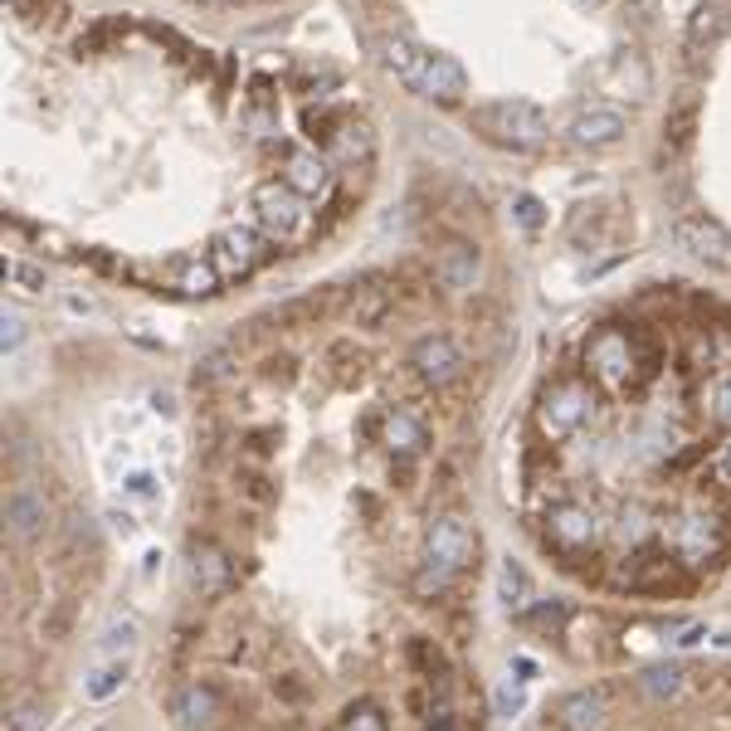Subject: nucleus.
<instances>
[{"instance_id": "f257e3e1", "label": "nucleus", "mask_w": 731, "mask_h": 731, "mask_svg": "<svg viewBox=\"0 0 731 731\" xmlns=\"http://www.w3.org/2000/svg\"><path fill=\"white\" fill-rule=\"evenodd\" d=\"M381 64L395 73L400 83L424 97V103H439V107H454L469 97V73L454 54H439V49L410 40V34H390L381 44Z\"/></svg>"}, {"instance_id": "f03ea898", "label": "nucleus", "mask_w": 731, "mask_h": 731, "mask_svg": "<svg viewBox=\"0 0 731 731\" xmlns=\"http://www.w3.org/2000/svg\"><path fill=\"white\" fill-rule=\"evenodd\" d=\"M473 552H478V532L469 527V517H459V512L434 517L430 532H424L420 570H414V595H420V600L444 595L449 585H454L463 570L473 566Z\"/></svg>"}, {"instance_id": "7ed1b4c3", "label": "nucleus", "mask_w": 731, "mask_h": 731, "mask_svg": "<svg viewBox=\"0 0 731 731\" xmlns=\"http://www.w3.org/2000/svg\"><path fill=\"white\" fill-rule=\"evenodd\" d=\"M585 371L605 390H629L653 371V341L639 327H600L585 337Z\"/></svg>"}, {"instance_id": "20e7f679", "label": "nucleus", "mask_w": 731, "mask_h": 731, "mask_svg": "<svg viewBox=\"0 0 731 731\" xmlns=\"http://www.w3.org/2000/svg\"><path fill=\"white\" fill-rule=\"evenodd\" d=\"M473 132L503 152H542L552 137V122L532 97H493L473 107Z\"/></svg>"}, {"instance_id": "39448f33", "label": "nucleus", "mask_w": 731, "mask_h": 731, "mask_svg": "<svg viewBox=\"0 0 731 731\" xmlns=\"http://www.w3.org/2000/svg\"><path fill=\"white\" fill-rule=\"evenodd\" d=\"M590 420H595V390L580 375H556L536 395V430H542V439H552V444L576 439Z\"/></svg>"}, {"instance_id": "423d86ee", "label": "nucleus", "mask_w": 731, "mask_h": 731, "mask_svg": "<svg viewBox=\"0 0 731 731\" xmlns=\"http://www.w3.org/2000/svg\"><path fill=\"white\" fill-rule=\"evenodd\" d=\"M249 200H254V215H259L264 235L274 239V244H302V239L312 235V200L292 191L284 176H278V181H259Z\"/></svg>"}, {"instance_id": "0eeeda50", "label": "nucleus", "mask_w": 731, "mask_h": 731, "mask_svg": "<svg viewBox=\"0 0 731 731\" xmlns=\"http://www.w3.org/2000/svg\"><path fill=\"white\" fill-rule=\"evenodd\" d=\"M663 546H668V556H673L678 566L702 570V566H712V560L722 556L727 536H722V522H717L712 512L692 507V512H678V517L663 522Z\"/></svg>"}, {"instance_id": "6e6552de", "label": "nucleus", "mask_w": 731, "mask_h": 731, "mask_svg": "<svg viewBox=\"0 0 731 731\" xmlns=\"http://www.w3.org/2000/svg\"><path fill=\"white\" fill-rule=\"evenodd\" d=\"M274 239L259 235V229H249V225H229V229H219V235L210 239V249H205V259H210L219 268V278L225 284H239V278H249V274H259V268L274 259Z\"/></svg>"}, {"instance_id": "1a4fd4ad", "label": "nucleus", "mask_w": 731, "mask_h": 731, "mask_svg": "<svg viewBox=\"0 0 731 731\" xmlns=\"http://www.w3.org/2000/svg\"><path fill=\"white\" fill-rule=\"evenodd\" d=\"M605 542V522L595 507L585 503H556L552 512H546V546H556L560 556H585L595 552V546Z\"/></svg>"}, {"instance_id": "9d476101", "label": "nucleus", "mask_w": 731, "mask_h": 731, "mask_svg": "<svg viewBox=\"0 0 731 731\" xmlns=\"http://www.w3.org/2000/svg\"><path fill=\"white\" fill-rule=\"evenodd\" d=\"M673 239H678V249H688L698 264L717 268V274H731V229L717 215H707V210L678 215Z\"/></svg>"}, {"instance_id": "9b49d317", "label": "nucleus", "mask_w": 731, "mask_h": 731, "mask_svg": "<svg viewBox=\"0 0 731 731\" xmlns=\"http://www.w3.org/2000/svg\"><path fill=\"white\" fill-rule=\"evenodd\" d=\"M463 351H459V341L449 337V332H430V337H420L410 347V371L420 375L424 385H434V390H444V385H454L459 375H463Z\"/></svg>"}, {"instance_id": "f8f14e48", "label": "nucleus", "mask_w": 731, "mask_h": 731, "mask_svg": "<svg viewBox=\"0 0 731 731\" xmlns=\"http://www.w3.org/2000/svg\"><path fill=\"white\" fill-rule=\"evenodd\" d=\"M219 712H225V702H219V692L210 682H186V688H176L166 698V717L176 722L181 731H205L219 722Z\"/></svg>"}, {"instance_id": "ddd939ff", "label": "nucleus", "mask_w": 731, "mask_h": 731, "mask_svg": "<svg viewBox=\"0 0 731 731\" xmlns=\"http://www.w3.org/2000/svg\"><path fill=\"white\" fill-rule=\"evenodd\" d=\"M49 527V497L40 483H16L6 493V532L16 542H34Z\"/></svg>"}, {"instance_id": "4468645a", "label": "nucleus", "mask_w": 731, "mask_h": 731, "mask_svg": "<svg viewBox=\"0 0 731 731\" xmlns=\"http://www.w3.org/2000/svg\"><path fill=\"white\" fill-rule=\"evenodd\" d=\"M186 570H191V585L200 600H219V595L235 585V560L219 552L215 542H195L191 556H186Z\"/></svg>"}, {"instance_id": "2eb2a0df", "label": "nucleus", "mask_w": 731, "mask_h": 731, "mask_svg": "<svg viewBox=\"0 0 731 731\" xmlns=\"http://www.w3.org/2000/svg\"><path fill=\"white\" fill-rule=\"evenodd\" d=\"M381 444L390 449V459L395 463H410V459H420L424 449H430V430H424V420L414 410L390 405L381 414Z\"/></svg>"}, {"instance_id": "dca6fc26", "label": "nucleus", "mask_w": 731, "mask_h": 731, "mask_svg": "<svg viewBox=\"0 0 731 731\" xmlns=\"http://www.w3.org/2000/svg\"><path fill=\"white\" fill-rule=\"evenodd\" d=\"M629 132V122L619 107H605V103H595V107H580L576 117H570V142L585 146V152H605V146H619V137Z\"/></svg>"}, {"instance_id": "f3484780", "label": "nucleus", "mask_w": 731, "mask_h": 731, "mask_svg": "<svg viewBox=\"0 0 731 731\" xmlns=\"http://www.w3.org/2000/svg\"><path fill=\"white\" fill-rule=\"evenodd\" d=\"M731 34V0H698L688 16V54L692 59H707L717 44H722Z\"/></svg>"}, {"instance_id": "a211bd4d", "label": "nucleus", "mask_w": 731, "mask_h": 731, "mask_svg": "<svg viewBox=\"0 0 731 731\" xmlns=\"http://www.w3.org/2000/svg\"><path fill=\"white\" fill-rule=\"evenodd\" d=\"M609 717V692L605 688H580V692H566L552 712V727L556 731H600Z\"/></svg>"}, {"instance_id": "6ab92c4d", "label": "nucleus", "mask_w": 731, "mask_h": 731, "mask_svg": "<svg viewBox=\"0 0 731 731\" xmlns=\"http://www.w3.org/2000/svg\"><path fill=\"white\" fill-rule=\"evenodd\" d=\"M284 181L298 195H317L332 191V166H327V156H317V146H284Z\"/></svg>"}, {"instance_id": "aec40b11", "label": "nucleus", "mask_w": 731, "mask_h": 731, "mask_svg": "<svg viewBox=\"0 0 731 731\" xmlns=\"http://www.w3.org/2000/svg\"><path fill=\"white\" fill-rule=\"evenodd\" d=\"M478 268H483L478 244L449 239L444 249H439V259H434V284L449 288V292H469L473 284H478Z\"/></svg>"}, {"instance_id": "412c9836", "label": "nucleus", "mask_w": 731, "mask_h": 731, "mask_svg": "<svg viewBox=\"0 0 731 731\" xmlns=\"http://www.w3.org/2000/svg\"><path fill=\"white\" fill-rule=\"evenodd\" d=\"M166 284L171 292H181V298H215L219 288H225V278H219V268L210 259H171L166 264Z\"/></svg>"}, {"instance_id": "4be33fe9", "label": "nucleus", "mask_w": 731, "mask_h": 731, "mask_svg": "<svg viewBox=\"0 0 731 731\" xmlns=\"http://www.w3.org/2000/svg\"><path fill=\"white\" fill-rule=\"evenodd\" d=\"M698 122H702V97H698V89H682L673 103H668V117H663L668 152H688L692 137H698Z\"/></svg>"}, {"instance_id": "5701e85b", "label": "nucleus", "mask_w": 731, "mask_h": 731, "mask_svg": "<svg viewBox=\"0 0 731 731\" xmlns=\"http://www.w3.org/2000/svg\"><path fill=\"white\" fill-rule=\"evenodd\" d=\"M371 152H375L371 127H366L361 117H341L337 132H332V142H327V156L341 162V166H366V162H371Z\"/></svg>"}, {"instance_id": "b1692460", "label": "nucleus", "mask_w": 731, "mask_h": 731, "mask_svg": "<svg viewBox=\"0 0 731 731\" xmlns=\"http://www.w3.org/2000/svg\"><path fill=\"white\" fill-rule=\"evenodd\" d=\"M132 678V663L127 658H97V663L83 673V698L89 702H113Z\"/></svg>"}, {"instance_id": "393cba45", "label": "nucleus", "mask_w": 731, "mask_h": 731, "mask_svg": "<svg viewBox=\"0 0 731 731\" xmlns=\"http://www.w3.org/2000/svg\"><path fill=\"white\" fill-rule=\"evenodd\" d=\"M639 692L649 702H673L688 692V668L682 663H653V668H644L639 673Z\"/></svg>"}, {"instance_id": "a878e982", "label": "nucleus", "mask_w": 731, "mask_h": 731, "mask_svg": "<svg viewBox=\"0 0 731 731\" xmlns=\"http://www.w3.org/2000/svg\"><path fill=\"white\" fill-rule=\"evenodd\" d=\"M142 639V625L137 619H107L103 634H97V658H127Z\"/></svg>"}, {"instance_id": "bb28decb", "label": "nucleus", "mask_w": 731, "mask_h": 731, "mask_svg": "<svg viewBox=\"0 0 731 731\" xmlns=\"http://www.w3.org/2000/svg\"><path fill=\"white\" fill-rule=\"evenodd\" d=\"M497 600H503L507 609L532 605V576L517 566V560H503V566H497Z\"/></svg>"}, {"instance_id": "cd10ccee", "label": "nucleus", "mask_w": 731, "mask_h": 731, "mask_svg": "<svg viewBox=\"0 0 731 731\" xmlns=\"http://www.w3.org/2000/svg\"><path fill=\"white\" fill-rule=\"evenodd\" d=\"M122 34H127V20H97V24H89V30L79 34V40H73V54H103L107 44L113 40H122Z\"/></svg>"}, {"instance_id": "c85d7f7f", "label": "nucleus", "mask_w": 731, "mask_h": 731, "mask_svg": "<svg viewBox=\"0 0 731 731\" xmlns=\"http://www.w3.org/2000/svg\"><path fill=\"white\" fill-rule=\"evenodd\" d=\"M395 302V288H357V302H351V312H357L361 327H375L385 317V308Z\"/></svg>"}, {"instance_id": "c756f323", "label": "nucleus", "mask_w": 731, "mask_h": 731, "mask_svg": "<svg viewBox=\"0 0 731 731\" xmlns=\"http://www.w3.org/2000/svg\"><path fill=\"white\" fill-rule=\"evenodd\" d=\"M327 361L337 366V381H341V385H357V381H361V371H366V351H357L351 341H332Z\"/></svg>"}, {"instance_id": "7c9ffc66", "label": "nucleus", "mask_w": 731, "mask_h": 731, "mask_svg": "<svg viewBox=\"0 0 731 731\" xmlns=\"http://www.w3.org/2000/svg\"><path fill=\"white\" fill-rule=\"evenodd\" d=\"M493 707H497V717H517L522 707H527V678H503L497 682V692H493Z\"/></svg>"}, {"instance_id": "2f4dec72", "label": "nucleus", "mask_w": 731, "mask_h": 731, "mask_svg": "<svg viewBox=\"0 0 731 731\" xmlns=\"http://www.w3.org/2000/svg\"><path fill=\"white\" fill-rule=\"evenodd\" d=\"M341 731H390V727H385V712L375 702H351L347 717H341Z\"/></svg>"}, {"instance_id": "473e14b6", "label": "nucleus", "mask_w": 731, "mask_h": 731, "mask_svg": "<svg viewBox=\"0 0 731 731\" xmlns=\"http://www.w3.org/2000/svg\"><path fill=\"white\" fill-rule=\"evenodd\" d=\"M337 122H341V113L337 107H308L302 113V132H308V142H332V132H337Z\"/></svg>"}, {"instance_id": "72a5a7b5", "label": "nucleus", "mask_w": 731, "mask_h": 731, "mask_svg": "<svg viewBox=\"0 0 731 731\" xmlns=\"http://www.w3.org/2000/svg\"><path fill=\"white\" fill-rule=\"evenodd\" d=\"M6 278L16 288H24V292H44L49 288V274H44L40 264H30V259H10L6 264Z\"/></svg>"}, {"instance_id": "f704fd0d", "label": "nucleus", "mask_w": 731, "mask_h": 731, "mask_svg": "<svg viewBox=\"0 0 731 731\" xmlns=\"http://www.w3.org/2000/svg\"><path fill=\"white\" fill-rule=\"evenodd\" d=\"M49 727V712L40 702H16L6 712V731H44Z\"/></svg>"}, {"instance_id": "c9c22d12", "label": "nucleus", "mask_w": 731, "mask_h": 731, "mask_svg": "<svg viewBox=\"0 0 731 731\" xmlns=\"http://www.w3.org/2000/svg\"><path fill=\"white\" fill-rule=\"evenodd\" d=\"M10 10L24 20V24H54L64 0H10Z\"/></svg>"}, {"instance_id": "e433bc0d", "label": "nucleus", "mask_w": 731, "mask_h": 731, "mask_svg": "<svg viewBox=\"0 0 731 731\" xmlns=\"http://www.w3.org/2000/svg\"><path fill=\"white\" fill-rule=\"evenodd\" d=\"M707 410H712L717 424H727L731 430V371H722L712 385H707Z\"/></svg>"}, {"instance_id": "4c0bfd02", "label": "nucleus", "mask_w": 731, "mask_h": 731, "mask_svg": "<svg viewBox=\"0 0 731 731\" xmlns=\"http://www.w3.org/2000/svg\"><path fill=\"white\" fill-rule=\"evenodd\" d=\"M24 332H30V322H24V312L6 308V317H0V351H20Z\"/></svg>"}, {"instance_id": "58836bf2", "label": "nucleus", "mask_w": 731, "mask_h": 731, "mask_svg": "<svg viewBox=\"0 0 731 731\" xmlns=\"http://www.w3.org/2000/svg\"><path fill=\"white\" fill-rule=\"evenodd\" d=\"M522 625H527V629H546V634H556L560 625H566V609H560V605H536V609H527V615H522Z\"/></svg>"}, {"instance_id": "ea45409f", "label": "nucleus", "mask_w": 731, "mask_h": 731, "mask_svg": "<svg viewBox=\"0 0 731 731\" xmlns=\"http://www.w3.org/2000/svg\"><path fill=\"white\" fill-rule=\"evenodd\" d=\"M512 215H517V225H522V229H542L546 205L536 200V195H517V200H512Z\"/></svg>"}, {"instance_id": "a19ab883", "label": "nucleus", "mask_w": 731, "mask_h": 731, "mask_svg": "<svg viewBox=\"0 0 731 731\" xmlns=\"http://www.w3.org/2000/svg\"><path fill=\"white\" fill-rule=\"evenodd\" d=\"M122 493L137 497V503H152V497L162 493V487H156V478H152L146 469H137V473H127V478H122Z\"/></svg>"}, {"instance_id": "79ce46f5", "label": "nucleus", "mask_w": 731, "mask_h": 731, "mask_svg": "<svg viewBox=\"0 0 731 731\" xmlns=\"http://www.w3.org/2000/svg\"><path fill=\"white\" fill-rule=\"evenodd\" d=\"M424 731H459V717H454V707H449V702L430 707V717H424Z\"/></svg>"}, {"instance_id": "37998d69", "label": "nucleus", "mask_w": 731, "mask_h": 731, "mask_svg": "<svg viewBox=\"0 0 731 731\" xmlns=\"http://www.w3.org/2000/svg\"><path fill=\"white\" fill-rule=\"evenodd\" d=\"M712 473H717V483H727V487H731V434L712 449Z\"/></svg>"}, {"instance_id": "c03bdc74", "label": "nucleus", "mask_w": 731, "mask_h": 731, "mask_svg": "<svg viewBox=\"0 0 731 731\" xmlns=\"http://www.w3.org/2000/svg\"><path fill=\"white\" fill-rule=\"evenodd\" d=\"M702 639H707V629L702 625H688V629H682V639H673V644H678V649H698Z\"/></svg>"}, {"instance_id": "a18cd8bd", "label": "nucleus", "mask_w": 731, "mask_h": 731, "mask_svg": "<svg viewBox=\"0 0 731 731\" xmlns=\"http://www.w3.org/2000/svg\"><path fill=\"white\" fill-rule=\"evenodd\" d=\"M200 6H229V0H200Z\"/></svg>"}, {"instance_id": "49530a36", "label": "nucleus", "mask_w": 731, "mask_h": 731, "mask_svg": "<svg viewBox=\"0 0 731 731\" xmlns=\"http://www.w3.org/2000/svg\"><path fill=\"white\" fill-rule=\"evenodd\" d=\"M580 6H600V0H580Z\"/></svg>"}]
</instances>
